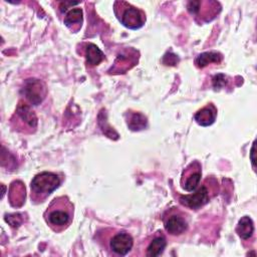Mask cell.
<instances>
[{
	"mask_svg": "<svg viewBox=\"0 0 257 257\" xmlns=\"http://www.w3.org/2000/svg\"><path fill=\"white\" fill-rule=\"evenodd\" d=\"M74 206L67 196L54 198L43 213L47 226L55 233L65 231L72 223Z\"/></svg>",
	"mask_w": 257,
	"mask_h": 257,
	"instance_id": "cell-1",
	"label": "cell"
},
{
	"mask_svg": "<svg viewBox=\"0 0 257 257\" xmlns=\"http://www.w3.org/2000/svg\"><path fill=\"white\" fill-rule=\"evenodd\" d=\"M96 241L103 250L114 256H125L134 247V238L122 229H101L96 232Z\"/></svg>",
	"mask_w": 257,
	"mask_h": 257,
	"instance_id": "cell-2",
	"label": "cell"
},
{
	"mask_svg": "<svg viewBox=\"0 0 257 257\" xmlns=\"http://www.w3.org/2000/svg\"><path fill=\"white\" fill-rule=\"evenodd\" d=\"M219 193V184L215 177H207L193 194L179 196V202L186 208L199 210L207 205Z\"/></svg>",
	"mask_w": 257,
	"mask_h": 257,
	"instance_id": "cell-3",
	"label": "cell"
},
{
	"mask_svg": "<svg viewBox=\"0 0 257 257\" xmlns=\"http://www.w3.org/2000/svg\"><path fill=\"white\" fill-rule=\"evenodd\" d=\"M61 184L60 177L52 172H41L34 176L30 183L31 203H43Z\"/></svg>",
	"mask_w": 257,
	"mask_h": 257,
	"instance_id": "cell-4",
	"label": "cell"
},
{
	"mask_svg": "<svg viewBox=\"0 0 257 257\" xmlns=\"http://www.w3.org/2000/svg\"><path fill=\"white\" fill-rule=\"evenodd\" d=\"M37 116L31 105L25 100L20 99L16 106V109L11 116L10 122L14 131L30 135L34 134L37 128Z\"/></svg>",
	"mask_w": 257,
	"mask_h": 257,
	"instance_id": "cell-5",
	"label": "cell"
},
{
	"mask_svg": "<svg viewBox=\"0 0 257 257\" xmlns=\"http://www.w3.org/2000/svg\"><path fill=\"white\" fill-rule=\"evenodd\" d=\"M113 12L117 20L128 29H139L146 22L145 12L126 1H115L113 3Z\"/></svg>",
	"mask_w": 257,
	"mask_h": 257,
	"instance_id": "cell-6",
	"label": "cell"
},
{
	"mask_svg": "<svg viewBox=\"0 0 257 257\" xmlns=\"http://www.w3.org/2000/svg\"><path fill=\"white\" fill-rule=\"evenodd\" d=\"M188 12L195 21L204 24L214 20L221 12V5L214 0H195L187 3Z\"/></svg>",
	"mask_w": 257,
	"mask_h": 257,
	"instance_id": "cell-7",
	"label": "cell"
},
{
	"mask_svg": "<svg viewBox=\"0 0 257 257\" xmlns=\"http://www.w3.org/2000/svg\"><path fill=\"white\" fill-rule=\"evenodd\" d=\"M163 224L165 231L169 235L178 237L188 231L189 217L184 211L174 207L165 212L163 216Z\"/></svg>",
	"mask_w": 257,
	"mask_h": 257,
	"instance_id": "cell-8",
	"label": "cell"
},
{
	"mask_svg": "<svg viewBox=\"0 0 257 257\" xmlns=\"http://www.w3.org/2000/svg\"><path fill=\"white\" fill-rule=\"evenodd\" d=\"M21 93L24 100L30 105H38L46 97L47 88L43 81L37 78H28L23 83Z\"/></svg>",
	"mask_w": 257,
	"mask_h": 257,
	"instance_id": "cell-9",
	"label": "cell"
},
{
	"mask_svg": "<svg viewBox=\"0 0 257 257\" xmlns=\"http://www.w3.org/2000/svg\"><path fill=\"white\" fill-rule=\"evenodd\" d=\"M202 166L198 161L191 162L182 172L180 185L187 192H194L200 185Z\"/></svg>",
	"mask_w": 257,
	"mask_h": 257,
	"instance_id": "cell-10",
	"label": "cell"
},
{
	"mask_svg": "<svg viewBox=\"0 0 257 257\" xmlns=\"http://www.w3.org/2000/svg\"><path fill=\"white\" fill-rule=\"evenodd\" d=\"M146 243L144 249V255L149 257H156L163 254L167 247V238L163 231L159 230L154 233Z\"/></svg>",
	"mask_w": 257,
	"mask_h": 257,
	"instance_id": "cell-11",
	"label": "cell"
},
{
	"mask_svg": "<svg viewBox=\"0 0 257 257\" xmlns=\"http://www.w3.org/2000/svg\"><path fill=\"white\" fill-rule=\"evenodd\" d=\"M25 186L21 181H13L9 187V203L12 207L19 208L25 202Z\"/></svg>",
	"mask_w": 257,
	"mask_h": 257,
	"instance_id": "cell-12",
	"label": "cell"
},
{
	"mask_svg": "<svg viewBox=\"0 0 257 257\" xmlns=\"http://www.w3.org/2000/svg\"><path fill=\"white\" fill-rule=\"evenodd\" d=\"M217 116V108L213 103H208L194 114L196 122L202 126H209L214 123Z\"/></svg>",
	"mask_w": 257,
	"mask_h": 257,
	"instance_id": "cell-13",
	"label": "cell"
},
{
	"mask_svg": "<svg viewBox=\"0 0 257 257\" xmlns=\"http://www.w3.org/2000/svg\"><path fill=\"white\" fill-rule=\"evenodd\" d=\"M82 21V10L80 8H71L67 11L63 19L64 25L74 33L81 28Z\"/></svg>",
	"mask_w": 257,
	"mask_h": 257,
	"instance_id": "cell-14",
	"label": "cell"
},
{
	"mask_svg": "<svg viewBox=\"0 0 257 257\" xmlns=\"http://www.w3.org/2000/svg\"><path fill=\"white\" fill-rule=\"evenodd\" d=\"M125 121L126 125L130 130L137 132V131H142L147 127L148 125V120L145 114H143L140 111H135V110H128L125 113Z\"/></svg>",
	"mask_w": 257,
	"mask_h": 257,
	"instance_id": "cell-15",
	"label": "cell"
},
{
	"mask_svg": "<svg viewBox=\"0 0 257 257\" xmlns=\"http://www.w3.org/2000/svg\"><path fill=\"white\" fill-rule=\"evenodd\" d=\"M84 57L86 64L89 66L98 65L104 59L102 51L93 43L84 44Z\"/></svg>",
	"mask_w": 257,
	"mask_h": 257,
	"instance_id": "cell-16",
	"label": "cell"
},
{
	"mask_svg": "<svg viewBox=\"0 0 257 257\" xmlns=\"http://www.w3.org/2000/svg\"><path fill=\"white\" fill-rule=\"evenodd\" d=\"M236 233L243 241L251 240L254 236V223L249 216H243L237 226Z\"/></svg>",
	"mask_w": 257,
	"mask_h": 257,
	"instance_id": "cell-17",
	"label": "cell"
},
{
	"mask_svg": "<svg viewBox=\"0 0 257 257\" xmlns=\"http://www.w3.org/2000/svg\"><path fill=\"white\" fill-rule=\"evenodd\" d=\"M223 60V55L217 51H206L195 58V65L198 68H204L211 63L219 64Z\"/></svg>",
	"mask_w": 257,
	"mask_h": 257,
	"instance_id": "cell-18",
	"label": "cell"
},
{
	"mask_svg": "<svg viewBox=\"0 0 257 257\" xmlns=\"http://www.w3.org/2000/svg\"><path fill=\"white\" fill-rule=\"evenodd\" d=\"M5 221L10 224L12 227H18L22 224L23 219L21 218V214H9L5 215Z\"/></svg>",
	"mask_w": 257,
	"mask_h": 257,
	"instance_id": "cell-19",
	"label": "cell"
},
{
	"mask_svg": "<svg viewBox=\"0 0 257 257\" xmlns=\"http://www.w3.org/2000/svg\"><path fill=\"white\" fill-rule=\"evenodd\" d=\"M227 83V76L220 73L214 76L213 78V86L217 89V88H221L223 86H225Z\"/></svg>",
	"mask_w": 257,
	"mask_h": 257,
	"instance_id": "cell-20",
	"label": "cell"
},
{
	"mask_svg": "<svg viewBox=\"0 0 257 257\" xmlns=\"http://www.w3.org/2000/svg\"><path fill=\"white\" fill-rule=\"evenodd\" d=\"M79 4L78 2H67V1H64V2H60L59 3V8H60V11L61 12H65L70 6H74V5H77Z\"/></svg>",
	"mask_w": 257,
	"mask_h": 257,
	"instance_id": "cell-21",
	"label": "cell"
},
{
	"mask_svg": "<svg viewBox=\"0 0 257 257\" xmlns=\"http://www.w3.org/2000/svg\"><path fill=\"white\" fill-rule=\"evenodd\" d=\"M254 154H255V142L253 143V146H252V149H251V161H252V165H253V167L255 166L254 164H255V162H254V160H253V156H254Z\"/></svg>",
	"mask_w": 257,
	"mask_h": 257,
	"instance_id": "cell-22",
	"label": "cell"
}]
</instances>
